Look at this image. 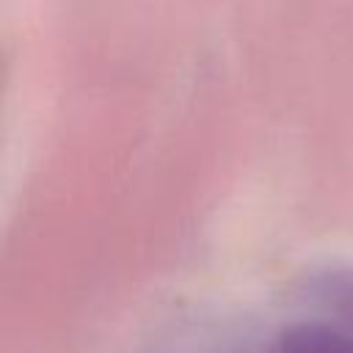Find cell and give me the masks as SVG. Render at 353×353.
Masks as SVG:
<instances>
[{"label":"cell","instance_id":"6da1fadb","mask_svg":"<svg viewBox=\"0 0 353 353\" xmlns=\"http://www.w3.org/2000/svg\"><path fill=\"white\" fill-rule=\"evenodd\" d=\"M268 353H353V334L331 323H295L273 339Z\"/></svg>","mask_w":353,"mask_h":353},{"label":"cell","instance_id":"7a4b0ae2","mask_svg":"<svg viewBox=\"0 0 353 353\" xmlns=\"http://www.w3.org/2000/svg\"><path fill=\"white\" fill-rule=\"evenodd\" d=\"M325 303L339 317V325L353 334V273H334L323 281Z\"/></svg>","mask_w":353,"mask_h":353}]
</instances>
